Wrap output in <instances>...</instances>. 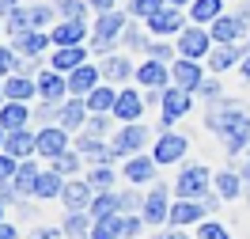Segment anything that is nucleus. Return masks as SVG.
<instances>
[{
	"mask_svg": "<svg viewBox=\"0 0 250 239\" xmlns=\"http://www.w3.org/2000/svg\"><path fill=\"white\" fill-rule=\"evenodd\" d=\"M212 186V171L205 167V163H186L178 178H174V197H193V201H201L205 194Z\"/></svg>",
	"mask_w": 250,
	"mask_h": 239,
	"instance_id": "1",
	"label": "nucleus"
},
{
	"mask_svg": "<svg viewBox=\"0 0 250 239\" xmlns=\"http://www.w3.org/2000/svg\"><path fill=\"white\" fill-rule=\"evenodd\" d=\"M49 19H53V8L34 4V8H16V12H8V16H4V27L12 34H23V31H42V27H49Z\"/></svg>",
	"mask_w": 250,
	"mask_h": 239,
	"instance_id": "2",
	"label": "nucleus"
},
{
	"mask_svg": "<svg viewBox=\"0 0 250 239\" xmlns=\"http://www.w3.org/2000/svg\"><path fill=\"white\" fill-rule=\"evenodd\" d=\"M125 34V16L122 12H103V16L95 19V31H91V46L95 49H103L106 53L118 38Z\"/></svg>",
	"mask_w": 250,
	"mask_h": 239,
	"instance_id": "3",
	"label": "nucleus"
},
{
	"mask_svg": "<svg viewBox=\"0 0 250 239\" xmlns=\"http://www.w3.org/2000/svg\"><path fill=\"white\" fill-rule=\"evenodd\" d=\"M243 118H250V110L243 103H224V99H216V103L208 107V114H205V126L212 129V133H224L228 126L243 122Z\"/></svg>",
	"mask_w": 250,
	"mask_h": 239,
	"instance_id": "4",
	"label": "nucleus"
},
{
	"mask_svg": "<svg viewBox=\"0 0 250 239\" xmlns=\"http://www.w3.org/2000/svg\"><path fill=\"white\" fill-rule=\"evenodd\" d=\"M159 107H163V122H159V126H163V133H167V126H174L178 118H186V114H189L193 95H189L186 87H178V84H174V87L163 91V103H159Z\"/></svg>",
	"mask_w": 250,
	"mask_h": 239,
	"instance_id": "5",
	"label": "nucleus"
},
{
	"mask_svg": "<svg viewBox=\"0 0 250 239\" xmlns=\"http://www.w3.org/2000/svg\"><path fill=\"white\" fill-rule=\"evenodd\" d=\"M178 53L189 57V61L208 57V53H212V31H201V27L193 23V31H182V38H178Z\"/></svg>",
	"mask_w": 250,
	"mask_h": 239,
	"instance_id": "6",
	"label": "nucleus"
},
{
	"mask_svg": "<svg viewBox=\"0 0 250 239\" xmlns=\"http://www.w3.org/2000/svg\"><path fill=\"white\" fill-rule=\"evenodd\" d=\"M182 27H186V16H182V8H174V4H163L156 16L148 19V31L159 34V38H167V34L182 31Z\"/></svg>",
	"mask_w": 250,
	"mask_h": 239,
	"instance_id": "7",
	"label": "nucleus"
},
{
	"mask_svg": "<svg viewBox=\"0 0 250 239\" xmlns=\"http://www.w3.org/2000/svg\"><path fill=\"white\" fill-rule=\"evenodd\" d=\"M4 152L16 159H27V156H38V133L31 129H16V133H4Z\"/></svg>",
	"mask_w": 250,
	"mask_h": 239,
	"instance_id": "8",
	"label": "nucleus"
},
{
	"mask_svg": "<svg viewBox=\"0 0 250 239\" xmlns=\"http://www.w3.org/2000/svg\"><path fill=\"white\" fill-rule=\"evenodd\" d=\"M144 144H148V129L141 122H133V126H122V133L114 137V152L118 156H133V152H141Z\"/></svg>",
	"mask_w": 250,
	"mask_h": 239,
	"instance_id": "9",
	"label": "nucleus"
},
{
	"mask_svg": "<svg viewBox=\"0 0 250 239\" xmlns=\"http://www.w3.org/2000/svg\"><path fill=\"white\" fill-rule=\"evenodd\" d=\"M243 31H247V19L243 16H220L212 23V42L216 46H235L243 38Z\"/></svg>",
	"mask_w": 250,
	"mask_h": 239,
	"instance_id": "10",
	"label": "nucleus"
},
{
	"mask_svg": "<svg viewBox=\"0 0 250 239\" xmlns=\"http://www.w3.org/2000/svg\"><path fill=\"white\" fill-rule=\"evenodd\" d=\"M61 152H68V129L61 126H42V133H38V156H61Z\"/></svg>",
	"mask_w": 250,
	"mask_h": 239,
	"instance_id": "11",
	"label": "nucleus"
},
{
	"mask_svg": "<svg viewBox=\"0 0 250 239\" xmlns=\"http://www.w3.org/2000/svg\"><path fill=\"white\" fill-rule=\"evenodd\" d=\"M99 80H103V68H95V65H80L76 72H68V91H72V99L91 95L95 87H99Z\"/></svg>",
	"mask_w": 250,
	"mask_h": 239,
	"instance_id": "12",
	"label": "nucleus"
},
{
	"mask_svg": "<svg viewBox=\"0 0 250 239\" xmlns=\"http://www.w3.org/2000/svg\"><path fill=\"white\" fill-rule=\"evenodd\" d=\"M144 224H171V205H167V186H159L144 197Z\"/></svg>",
	"mask_w": 250,
	"mask_h": 239,
	"instance_id": "13",
	"label": "nucleus"
},
{
	"mask_svg": "<svg viewBox=\"0 0 250 239\" xmlns=\"http://www.w3.org/2000/svg\"><path fill=\"white\" fill-rule=\"evenodd\" d=\"M171 80L178 84V87H186V91H197V87L205 84L201 65L189 61V57H182V61H174V65H171Z\"/></svg>",
	"mask_w": 250,
	"mask_h": 239,
	"instance_id": "14",
	"label": "nucleus"
},
{
	"mask_svg": "<svg viewBox=\"0 0 250 239\" xmlns=\"http://www.w3.org/2000/svg\"><path fill=\"white\" fill-rule=\"evenodd\" d=\"M156 156H141V152H137V156H129L125 159V178H129V182H133V186H141V182H152V178H156Z\"/></svg>",
	"mask_w": 250,
	"mask_h": 239,
	"instance_id": "15",
	"label": "nucleus"
},
{
	"mask_svg": "<svg viewBox=\"0 0 250 239\" xmlns=\"http://www.w3.org/2000/svg\"><path fill=\"white\" fill-rule=\"evenodd\" d=\"M61 201L68 205V213H80V209H91L95 201V190H91V182H64V194H61Z\"/></svg>",
	"mask_w": 250,
	"mask_h": 239,
	"instance_id": "16",
	"label": "nucleus"
},
{
	"mask_svg": "<svg viewBox=\"0 0 250 239\" xmlns=\"http://www.w3.org/2000/svg\"><path fill=\"white\" fill-rule=\"evenodd\" d=\"M144 107H148L144 95H137V91H122V95H118V107H114V118L125 122V126H133V122H141Z\"/></svg>",
	"mask_w": 250,
	"mask_h": 239,
	"instance_id": "17",
	"label": "nucleus"
},
{
	"mask_svg": "<svg viewBox=\"0 0 250 239\" xmlns=\"http://www.w3.org/2000/svg\"><path fill=\"white\" fill-rule=\"evenodd\" d=\"M186 137H178V133H163V137H159V144H156V163H163V167H167V163H178V159L186 156Z\"/></svg>",
	"mask_w": 250,
	"mask_h": 239,
	"instance_id": "18",
	"label": "nucleus"
},
{
	"mask_svg": "<svg viewBox=\"0 0 250 239\" xmlns=\"http://www.w3.org/2000/svg\"><path fill=\"white\" fill-rule=\"evenodd\" d=\"M87 103H80V99H68L61 103V118H57V126L68 129V133H76V129H87Z\"/></svg>",
	"mask_w": 250,
	"mask_h": 239,
	"instance_id": "19",
	"label": "nucleus"
},
{
	"mask_svg": "<svg viewBox=\"0 0 250 239\" xmlns=\"http://www.w3.org/2000/svg\"><path fill=\"white\" fill-rule=\"evenodd\" d=\"M49 38H53L57 46H83L87 27H83V19H64V23H57V27L49 31Z\"/></svg>",
	"mask_w": 250,
	"mask_h": 239,
	"instance_id": "20",
	"label": "nucleus"
},
{
	"mask_svg": "<svg viewBox=\"0 0 250 239\" xmlns=\"http://www.w3.org/2000/svg\"><path fill=\"white\" fill-rule=\"evenodd\" d=\"M64 91H68V80H64L57 68H49V72L38 76V99H42V103H61Z\"/></svg>",
	"mask_w": 250,
	"mask_h": 239,
	"instance_id": "21",
	"label": "nucleus"
},
{
	"mask_svg": "<svg viewBox=\"0 0 250 239\" xmlns=\"http://www.w3.org/2000/svg\"><path fill=\"white\" fill-rule=\"evenodd\" d=\"M220 141H224V152H228V156H235V152L250 148V118H243V122L228 126L224 133H220Z\"/></svg>",
	"mask_w": 250,
	"mask_h": 239,
	"instance_id": "22",
	"label": "nucleus"
},
{
	"mask_svg": "<svg viewBox=\"0 0 250 239\" xmlns=\"http://www.w3.org/2000/svg\"><path fill=\"white\" fill-rule=\"evenodd\" d=\"M49 65L57 72H76L80 65H87V49L83 46H57V53L49 57Z\"/></svg>",
	"mask_w": 250,
	"mask_h": 239,
	"instance_id": "23",
	"label": "nucleus"
},
{
	"mask_svg": "<svg viewBox=\"0 0 250 239\" xmlns=\"http://www.w3.org/2000/svg\"><path fill=\"white\" fill-rule=\"evenodd\" d=\"M205 217V205L201 201H193V197H178L171 205V224L174 228H186V224H197Z\"/></svg>",
	"mask_w": 250,
	"mask_h": 239,
	"instance_id": "24",
	"label": "nucleus"
},
{
	"mask_svg": "<svg viewBox=\"0 0 250 239\" xmlns=\"http://www.w3.org/2000/svg\"><path fill=\"white\" fill-rule=\"evenodd\" d=\"M118 95H122V91H114L110 84H99L91 95H83V103H87V110H91V114H114Z\"/></svg>",
	"mask_w": 250,
	"mask_h": 239,
	"instance_id": "25",
	"label": "nucleus"
},
{
	"mask_svg": "<svg viewBox=\"0 0 250 239\" xmlns=\"http://www.w3.org/2000/svg\"><path fill=\"white\" fill-rule=\"evenodd\" d=\"M64 194V175H57L53 167L49 171H42L38 175V182H34V194L31 197H38V201H49V197H61Z\"/></svg>",
	"mask_w": 250,
	"mask_h": 239,
	"instance_id": "26",
	"label": "nucleus"
},
{
	"mask_svg": "<svg viewBox=\"0 0 250 239\" xmlns=\"http://www.w3.org/2000/svg\"><path fill=\"white\" fill-rule=\"evenodd\" d=\"M31 95H38V84L27 76H4V103H27Z\"/></svg>",
	"mask_w": 250,
	"mask_h": 239,
	"instance_id": "27",
	"label": "nucleus"
},
{
	"mask_svg": "<svg viewBox=\"0 0 250 239\" xmlns=\"http://www.w3.org/2000/svg\"><path fill=\"white\" fill-rule=\"evenodd\" d=\"M167 61H144L141 68H137V84H144V87H167Z\"/></svg>",
	"mask_w": 250,
	"mask_h": 239,
	"instance_id": "28",
	"label": "nucleus"
},
{
	"mask_svg": "<svg viewBox=\"0 0 250 239\" xmlns=\"http://www.w3.org/2000/svg\"><path fill=\"white\" fill-rule=\"evenodd\" d=\"M80 152L87 159H95V163H110V159H118V152H114V144H103V137H80V144H76Z\"/></svg>",
	"mask_w": 250,
	"mask_h": 239,
	"instance_id": "29",
	"label": "nucleus"
},
{
	"mask_svg": "<svg viewBox=\"0 0 250 239\" xmlns=\"http://www.w3.org/2000/svg\"><path fill=\"white\" fill-rule=\"evenodd\" d=\"M38 175H42V167L38 163H19V175L12 178V182H4V190H16V194H34V182H38Z\"/></svg>",
	"mask_w": 250,
	"mask_h": 239,
	"instance_id": "30",
	"label": "nucleus"
},
{
	"mask_svg": "<svg viewBox=\"0 0 250 239\" xmlns=\"http://www.w3.org/2000/svg\"><path fill=\"white\" fill-rule=\"evenodd\" d=\"M220 16H224V0H193V4H189V19H193L197 27L216 23Z\"/></svg>",
	"mask_w": 250,
	"mask_h": 239,
	"instance_id": "31",
	"label": "nucleus"
},
{
	"mask_svg": "<svg viewBox=\"0 0 250 239\" xmlns=\"http://www.w3.org/2000/svg\"><path fill=\"white\" fill-rule=\"evenodd\" d=\"M87 213H91L95 220H103V217H122V194H114V190L95 194V201H91Z\"/></svg>",
	"mask_w": 250,
	"mask_h": 239,
	"instance_id": "32",
	"label": "nucleus"
},
{
	"mask_svg": "<svg viewBox=\"0 0 250 239\" xmlns=\"http://www.w3.org/2000/svg\"><path fill=\"white\" fill-rule=\"evenodd\" d=\"M212 190H216L224 201H235V197L243 194V175H235V171H228V167H224V171L212 178Z\"/></svg>",
	"mask_w": 250,
	"mask_h": 239,
	"instance_id": "33",
	"label": "nucleus"
},
{
	"mask_svg": "<svg viewBox=\"0 0 250 239\" xmlns=\"http://www.w3.org/2000/svg\"><path fill=\"white\" fill-rule=\"evenodd\" d=\"M27 107L23 103H4V110H0V129L4 133H16V129H27Z\"/></svg>",
	"mask_w": 250,
	"mask_h": 239,
	"instance_id": "34",
	"label": "nucleus"
},
{
	"mask_svg": "<svg viewBox=\"0 0 250 239\" xmlns=\"http://www.w3.org/2000/svg\"><path fill=\"white\" fill-rule=\"evenodd\" d=\"M46 42H49L46 31H23V34H16V49L23 53V57H38V53L46 49Z\"/></svg>",
	"mask_w": 250,
	"mask_h": 239,
	"instance_id": "35",
	"label": "nucleus"
},
{
	"mask_svg": "<svg viewBox=\"0 0 250 239\" xmlns=\"http://www.w3.org/2000/svg\"><path fill=\"white\" fill-rule=\"evenodd\" d=\"M91 213H83V209H80V213H68V217H64V236L68 239H91Z\"/></svg>",
	"mask_w": 250,
	"mask_h": 239,
	"instance_id": "36",
	"label": "nucleus"
},
{
	"mask_svg": "<svg viewBox=\"0 0 250 239\" xmlns=\"http://www.w3.org/2000/svg\"><path fill=\"white\" fill-rule=\"evenodd\" d=\"M208 65H212V72H228L231 65H243V53L239 46H216L208 53Z\"/></svg>",
	"mask_w": 250,
	"mask_h": 239,
	"instance_id": "37",
	"label": "nucleus"
},
{
	"mask_svg": "<svg viewBox=\"0 0 250 239\" xmlns=\"http://www.w3.org/2000/svg\"><path fill=\"white\" fill-rule=\"evenodd\" d=\"M129 76H133V65L125 61V57L114 53V57L103 61V80H106V84H122V80H129Z\"/></svg>",
	"mask_w": 250,
	"mask_h": 239,
	"instance_id": "38",
	"label": "nucleus"
},
{
	"mask_svg": "<svg viewBox=\"0 0 250 239\" xmlns=\"http://www.w3.org/2000/svg\"><path fill=\"white\" fill-rule=\"evenodd\" d=\"M91 239H122V217H103L91 224Z\"/></svg>",
	"mask_w": 250,
	"mask_h": 239,
	"instance_id": "39",
	"label": "nucleus"
},
{
	"mask_svg": "<svg viewBox=\"0 0 250 239\" xmlns=\"http://www.w3.org/2000/svg\"><path fill=\"white\" fill-rule=\"evenodd\" d=\"M87 182H91V190H95V194H106L110 186H114V171H110L106 163H95V171L87 175Z\"/></svg>",
	"mask_w": 250,
	"mask_h": 239,
	"instance_id": "40",
	"label": "nucleus"
},
{
	"mask_svg": "<svg viewBox=\"0 0 250 239\" xmlns=\"http://www.w3.org/2000/svg\"><path fill=\"white\" fill-rule=\"evenodd\" d=\"M163 4H167V0H129V16L133 19H152Z\"/></svg>",
	"mask_w": 250,
	"mask_h": 239,
	"instance_id": "41",
	"label": "nucleus"
},
{
	"mask_svg": "<svg viewBox=\"0 0 250 239\" xmlns=\"http://www.w3.org/2000/svg\"><path fill=\"white\" fill-rule=\"evenodd\" d=\"M49 167H53L57 175H76V171H80V156H76V152H61V156L49 159Z\"/></svg>",
	"mask_w": 250,
	"mask_h": 239,
	"instance_id": "42",
	"label": "nucleus"
},
{
	"mask_svg": "<svg viewBox=\"0 0 250 239\" xmlns=\"http://www.w3.org/2000/svg\"><path fill=\"white\" fill-rule=\"evenodd\" d=\"M125 46H133V49H144V53H148V46H152V42H148V34L141 31V27H137V23H125Z\"/></svg>",
	"mask_w": 250,
	"mask_h": 239,
	"instance_id": "43",
	"label": "nucleus"
},
{
	"mask_svg": "<svg viewBox=\"0 0 250 239\" xmlns=\"http://www.w3.org/2000/svg\"><path fill=\"white\" fill-rule=\"evenodd\" d=\"M57 12L64 19H83L87 16V0H57Z\"/></svg>",
	"mask_w": 250,
	"mask_h": 239,
	"instance_id": "44",
	"label": "nucleus"
},
{
	"mask_svg": "<svg viewBox=\"0 0 250 239\" xmlns=\"http://www.w3.org/2000/svg\"><path fill=\"white\" fill-rule=\"evenodd\" d=\"M144 228V217H137V213H125L122 217V239H137Z\"/></svg>",
	"mask_w": 250,
	"mask_h": 239,
	"instance_id": "45",
	"label": "nucleus"
},
{
	"mask_svg": "<svg viewBox=\"0 0 250 239\" xmlns=\"http://www.w3.org/2000/svg\"><path fill=\"white\" fill-rule=\"evenodd\" d=\"M19 57H23L19 49L4 46V49H0V72H4V76H16V65H19Z\"/></svg>",
	"mask_w": 250,
	"mask_h": 239,
	"instance_id": "46",
	"label": "nucleus"
},
{
	"mask_svg": "<svg viewBox=\"0 0 250 239\" xmlns=\"http://www.w3.org/2000/svg\"><path fill=\"white\" fill-rule=\"evenodd\" d=\"M197 239H231V236H228V228H224V224L205 220L201 228H197Z\"/></svg>",
	"mask_w": 250,
	"mask_h": 239,
	"instance_id": "47",
	"label": "nucleus"
},
{
	"mask_svg": "<svg viewBox=\"0 0 250 239\" xmlns=\"http://www.w3.org/2000/svg\"><path fill=\"white\" fill-rule=\"evenodd\" d=\"M103 133H110L106 114H91V118H87V137H103Z\"/></svg>",
	"mask_w": 250,
	"mask_h": 239,
	"instance_id": "48",
	"label": "nucleus"
},
{
	"mask_svg": "<svg viewBox=\"0 0 250 239\" xmlns=\"http://www.w3.org/2000/svg\"><path fill=\"white\" fill-rule=\"evenodd\" d=\"M137 209H144V197L137 190H125L122 194V217H125V213H137Z\"/></svg>",
	"mask_w": 250,
	"mask_h": 239,
	"instance_id": "49",
	"label": "nucleus"
},
{
	"mask_svg": "<svg viewBox=\"0 0 250 239\" xmlns=\"http://www.w3.org/2000/svg\"><path fill=\"white\" fill-rule=\"evenodd\" d=\"M148 57H156V61H171L174 46H171V42H152V46H148Z\"/></svg>",
	"mask_w": 250,
	"mask_h": 239,
	"instance_id": "50",
	"label": "nucleus"
},
{
	"mask_svg": "<svg viewBox=\"0 0 250 239\" xmlns=\"http://www.w3.org/2000/svg\"><path fill=\"white\" fill-rule=\"evenodd\" d=\"M16 175H19V167H16V156H8V152H4V156H0V178H4V182H12Z\"/></svg>",
	"mask_w": 250,
	"mask_h": 239,
	"instance_id": "51",
	"label": "nucleus"
},
{
	"mask_svg": "<svg viewBox=\"0 0 250 239\" xmlns=\"http://www.w3.org/2000/svg\"><path fill=\"white\" fill-rule=\"evenodd\" d=\"M220 91H224V87H220L216 80H205L201 87H197V95H201V99H208V103H216V99H220Z\"/></svg>",
	"mask_w": 250,
	"mask_h": 239,
	"instance_id": "52",
	"label": "nucleus"
},
{
	"mask_svg": "<svg viewBox=\"0 0 250 239\" xmlns=\"http://www.w3.org/2000/svg\"><path fill=\"white\" fill-rule=\"evenodd\" d=\"M31 239H64V228H34Z\"/></svg>",
	"mask_w": 250,
	"mask_h": 239,
	"instance_id": "53",
	"label": "nucleus"
},
{
	"mask_svg": "<svg viewBox=\"0 0 250 239\" xmlns=\"http://www.w3.org/2000/svg\"><path fill=\"white\" fill-rule=\"evenodd\" d=\"M87 4H91L99 16H103V12H118V0H87Z\"/></svg>",
	"mask_w": 250,
	"mask_h": 239,
	"instance_id": "54",
	"label": "nucleus"
},
{
	"mask_svg": "<svg viewBox=\"0 0 250 239\" xmlns=\"http://www.w3.org/2000/svg\"><path fill=\"white\" fill-rule=\"evenodd\" d=\"M220 201H224L220 194H216V197H212V194H205V197H201V205H205V217H208V213H216V205H220Z\"/></svg>",
	"mask_w": 250,
	"mask_h": 239,
	"instance_id": "55",
	"label": "nucleus"
},
{
	"mask_svg": "<svg viewBox=\"0 0 250 239\" xmlns=\"http://www.w3.org/2000/svg\"><path fill=\"white\" fill-rule=\"evenodd\" d=\"M156 239H189V236L182 232V228H174V224H171V228H167V232H159Z\"/></svg>",
	"mask_w": 250,
	"mask_h": 239,
	"instance_id": "56",
	"label": "nucleus"
},
{
	"mask_svg": "<svg viewBox=\"0 0 250 239\" xmlns=\"http://www.w3.org/2000/svg\"><path fill=\"white\" fill-rule=\"evenodd\" d=\"M0 239H16V228L12 224H0Z\"/></svg>",
	"mask_w": 250,
	"mask_h": 239,
	"instance_id": "57",
	"label": "nucleus"
},
{
	"mask_svg": "<svg viewBox=\"0 0 250 239\" xmlns=\"http://www.w3.org/2000/svg\"><path fill=\"white\" fill-rule=\"evenodd\" d=\"M239 68H243V80H247V84H250V53H247V57H243V65H239Z\"/></svg>",
	"mask_w": 250,
	"mask_h": 239,
	"instance_id": "58",
	"label": "nucleus"
},
{
	"mask_svg": "<svg viewBox=\"0 0 250 239\" xmlns=\"http://www.w3.org/2000/svg\"><path fill=\"white\" fill-rule=\"evenodd\" d=\"M243 194L250 197V163H247V171H243Z\"/></svg>",
	"mask_w": 250,
	"mask_h": 239,
	"instance_id": "59",
	"label": "nucleus"
},
{
	"mask_svg": "<svg viewBox=\"0 0 250 239\" xmlns=\"http://www.w3.org/2000/svg\"><path fill=\"white\" fill-rule=\"evenodd\" d=\"M0 8H4V16H8V12H16V0H0Z\"/></svg>",
	"mask_w": 250,
	"mask_h": 239,
	"instance_id": "60",
	"label": "nucleus"
},
{
	"mask_svg": "<svg viewBox=\"0 0 250 239\" xmlns=\"http://www.w3.org/2000/svg\"><path fill=\"white\" fill-rule=\"evenodd\" d=\"M243 19H250V0H243V12H239Z\"/></svg>",
	"mask_w": 250,
	"mask_h": 239,
	"instance_id": "61",
	"label": "nucleus"
},
{
	"mask_svg": "<svg viewBox=\"0 0 250 239\" xmlns=\"http://www.w3.org/2000/svg\"><path fill=\"white\" fill-rule=\"evenodd\" d=\"M167 4H174V8H186V4H193V0H167Z\"/></svg>",
	"mask_w": 250,
	"mask_h": 239,
	"instance_id": "62",
	"label": "nucleus"
}]
</instances>
